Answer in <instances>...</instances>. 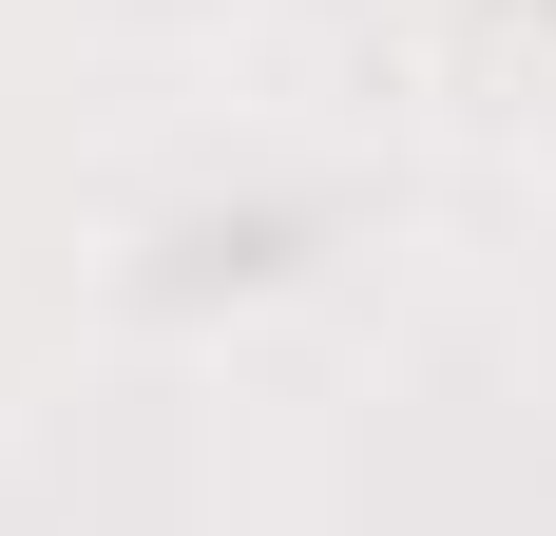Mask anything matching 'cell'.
<instances>
[{
	"instance_id": "1",
	"label": "cell",
	"mask_w": 556,
	"mask_h": 536,
	"mask_svg": "<svg viewBox=\"0 0 556 536\" xmlns=\"http://www.w3.org/2000/svg\"><path fill=\"white\" fill-rule=\"evenodd\" d=\"M422 135L460 154H556V0H403L384 20Z\"/></svg>"
}]
</instances>
